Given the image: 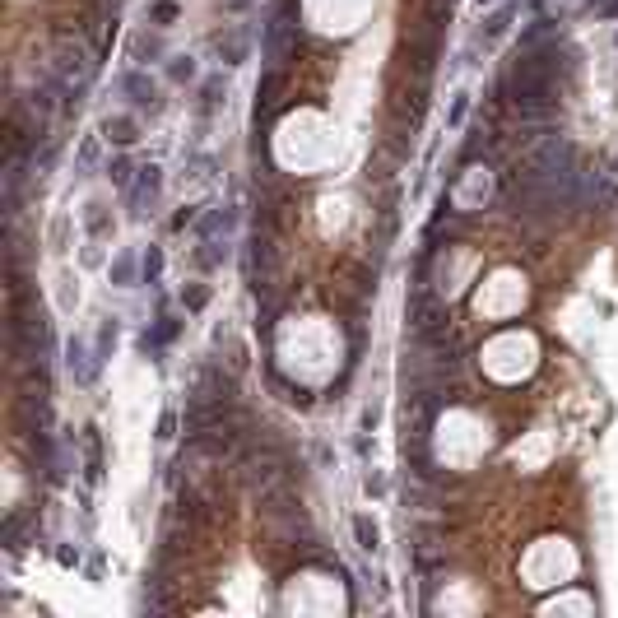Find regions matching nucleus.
I'll list each match as a JSON object with an SVG mask.
<instances>
[{
  "instance_id": "obj_1",
  "label": "nucleus",
  "mask_w": 618,
  "mask_h": 618,
  "mask_svg": "<svg viewBox=\"0 0 618 618\" xmlns=\"http://www.w3.org/2000/svg\"><path fill=\"white\" fill-rule=\"evenodd\" d=\"M121 89L131 93V98H135L140 107H145V102H154V84H149L145 75H126V79H121Z\"/></svg>"
},
{
  "instance_id": "obj_2",
  "label": "nucleus",
  "mask_w": 618,
  "mask_h": 618,
  "mask_svg": "<svg viewBox=\"0 0 618 618\" xmlns=\"http://www.w3.org/2000/svg\"><path fill=\"white\" fill-rule=\"evenodd\" d=\"M102 131H107V135H112L116 145H131V140H135V121H126V116H116V121H107V126H102Z\"/></svg>"
},
{
  "instance_id": "obj_3",
  "label": "nucleus",
  "mask_w": 618,
  "mask_h": 618,
  "mask_svg": "<svg viewBox=\"0 0 618 618\" xmlns=\"http://www.w3.org/2000/svg\"><path fill=\"white\" fill-rule=\"evenodd\" d=\"M353 530H358V544H363V549H377V526H372V521L368 516H353Z\"/></svg>"
},
{
  "instance_id": "obj_4",
  "label": "nucleus",
  "mask_w": 618,
  "mask_h": 618,
  "mask_svg": "<svg viewBox=\"0 0 618 618\" xmlns=\"http://www.w3.org/2000/svg\"><path fill=\"white\" fill-rule=\"evenodd\" d=\"M191 75H195L191 56H177V61H172V79H191Z\"/></svg>"
},
{
  "instance_id": "obj_5",
  "label": "nucleus",
  "mask_w": 618,
  "mask_h": 618,
  "mask_svg": "<svg viewBox=\"0 0 618 618\" xmlns=\"http://www.w3.org/2000/svg\"><path fill=\"white\" fill-rule=\"evenodd\" d=\"M107 172H112V181H116V186H126V181H131V163H126V158H116V163H112Z\"/></svg>"
},
{
  "instance_id": "obj_6",
  "label": "nucleus",
  "mask_w": 618,
  "mask_h": 618,
  "mask_svg": "<svg viewBox=\"0 0 618 618\" xmlns=\"http://www.w3.org/2000/svg\"><path fill=\"white\" fill-rule=\"evenodd\" d=\"M205 298H210L205 289H186V293H181V303L191 307V312H195V307H205Z\"/></svg>"
},
{
  "instance_id": "obj_7",
  "label": "nucleus",
  "mask_w": 618,
  "mask_h": 618,
  "mask_svg": "<svg viewBox=\"0 0 618 618\" xmlns=\"http://www.w3.org/2000/svg\"><path fill=\"white\" fill-rule=\"evenodd\" d=\"M158 265H163V260H158V251H149V256H145V279H149V284L158 279Z\"/></svg>"
}]
</instances>
